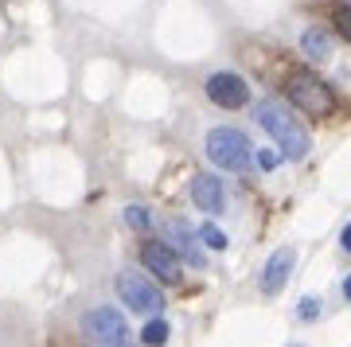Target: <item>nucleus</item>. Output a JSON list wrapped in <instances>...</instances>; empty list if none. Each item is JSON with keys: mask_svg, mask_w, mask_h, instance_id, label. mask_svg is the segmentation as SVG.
Masks as SVG:
<instances>
[{"mask_svg": "<svg viewBox=\"0 0 351 347\" xmlns=\"http://www.w3.org/2000/svg\"><path fill=\"white\" fill-rule=\"evenodd\" d=\"M258 125L277 141L281 156H289V160L308 156V133H304V125L297 117H289L281 101H258Z\"/></svg>", "mask_w": 351, "mask_h": 347, "instance_id": "f257e3e1", "label": "nucleus"}, {"mask_svg": "<svg viewBox=\"0 0 351 347\" xmlns=\"http://www.w3.org/2000/svg\"><path fill=\"white\" fill-rule=\"evenodd\" d=\"M285 94L308 117H332L336 113V94H332V86L320 75H313V71H289Z\"/></svg>", "mask_w": 351, "mask_h": 347, "instance_id": "f03ea898", "label": "nucleus"}, {"mask_svg": "<svg viewBox=\"0 0 351 347\" xmlns=\"http://www.w3.org/2000/svg\"><path fill=\"white\" fill-rule=\"evenodd\" d=\"M207 156H211L215 168H226V172H250L254 164L250 141L239 129H211L207 133Z\"/></svg>", "mask_w": 351, "mask_h": 347, "instance_id": "7ed1b4c3", "label": "nucleus"}, {"mask_svg": "<svg viewBox=\"0 0 351 347\" xmlns=\"http://www.w3.org/2000/svg\"><path fill=\"white\" fill-rule=\"evenodd\" d=\"M117 297L125 300V309L145 312V316L164 312V289L156 285V281H149L145 273H133V270L121 273V277H117Z\"/></svg>", "mask_w": 351, "mask_h": 347, "instance_id": "20e7f679", "label": "nucleus"}, {"mask_svg": "<svg viewBox=\"0 0 351 347\" xmlns=\"http://www.w3.org/2000/svg\"><path fill=\"white\" fill-rule=\"evenodd\" d=\"M82 332H86L90 344H101V347H125L129 344V320L117 309H106V304L86 312Z\"/></svg>", "mask_w": 351, "mask_h": 347, "instance_id": "39448f33", "label": "nucleus"}, {"mask_svg": "<svg viewBox=\"0 0 351 347\" xmlns=\"http://www.w3.org/2000/svg\"><path fill=\"white\" fill-rule=\"evenodd\" d=\"M160 242H168V246H172L184 261H188V265H195V270H203V265H207V258H203L199 242H195V230H191L184 219H164Z\"/></svg>", "mask_w": 351, "mask_h": 347, "instance_id": "423d86ee", "label": "nucleus"}, {"mask_svg": "<svg viewBox=\"0 0 351 347\" xmlns=\"http://www.w3.org/2000/svg\"><path fill=\"white\" fill-rule=\"evenodd\" d=\"M207 98H211L219 110H242V106L250 101V86H246L239 75L219 71V75L207 78Z\"/></svg>", "mask_w": 351, "mask_h": 347, "instance_id": "0eeeda50", "label": "nucleus"}, {"mask_svg": "<svg viewBox=\"0 0 351 347\" xmlns=\"http://www.w3.org/2000/svg\"><path fill=\"white\" fill-rule=\"evenodd\" d=\"M141 261H145V270H149L152 277H160L168 285L180 281V254H176L168 242H145V246H141Z\"/></svg>", "mask_w": 351, "mask_h": 347, "instance_id": "6e6552de", "label": "nucleus"}, {"mask_svg": "<svg viewBox=\"0 0 351 347\" xmlns=\"http://www.w3.org/2000/svg\"><path fill=\"white\" fill-rule=\"evenodd\" d=\"M191 203H195L199 211H207V215H219L223 211V203H226L223 180L211 176V172H199L195 180H191Z\"/></svg>", "mask_w": 351, "mask_h": 347, "instance_id": "1a4fd4ad", "label": "nucleus"}, {"mask_svg": "<svg viewBox=\"0 0 351 347\" xmlns=\"http://www.w3.org/2000/svg\"><path fill=\"white\" fill-rule=\"evenodd\" d=\"M293 265H297V254L293 250H274V258L265 261V273H262V289L274 297V293H281L289 281V273H293Z\"/></svg>", "mask_w": 351, "mask_h": 347, "instance_id": "9d476101", "label": "nucleus"}, {"mask_svg": "<svg viewBox=\"0 0 351 347\" xmlns=\"http://www.w3.org/2000/svg\"><path fill=\"white\" fill-rule=\"evenodd\" d=\"M304 55H308V59L313 62H320V59H328V51H332V43H328V36L324 32H320V27H308V32H304Z\"/></svg>", "mask_w": 351, "mask_h": 347, "instance_id": "9b49d317", "label": "nucleus"}, {"mask_svg": "<svg viewBox=\"0 0 351 347\" xmlns=\"http://www.w3.org/2000/svg\"><path fill=\"white\" fill-rule=\"evenodd\" d=\"M141 344H145V347H164V344H168V320L152 316V320L145 324V332H141Z\"/></svg>", "mask_w": 351, "mask_h": 347, "instance_id": "f8f14e48", "label": "nucleus"}, {"mask_svg": "<svg viewBox=\"0 0 351 347\" xmlns=\"http://www.w3.org/2000/svg\"><path fill=\"white\" fill-rule=\"evenodd\" d=\"M199 242H207L211 250H226V235H223L215 223H203V226H199Z\"/></svg>", "mask_w": 351, "mask_h": 347, "instance_id": "ddd939ff", "label": "nucleus"}, {"mask_svg": "<svg viewBox=\"0 0 351 347\" xmlns=\"http://www.w3.org/2000/svg\"><path fill=\"white\" fill-rule=\"evenodd\" d=\"M125 223L133 226V230H149V226H152V215L145 211V207H133V203H129V207H125Z\"/></svg>", "mask_w": 351, "mask_h": 347, "instance_id": "4468645a", "label": "nucleus"}, {"mask_svg": "<svg viewBox=\"0 0 351 347\" xmlns=\"http://www.w3.org/2000/svg\"><path fill=\"white\" fill-rule=\"evenodd\" d=\"M332 24H336V32L351 43V4H339L336 12H332Z\"/></svg>", "mask_w": 351, "mask_h": 347, "instance_id": "2eb2a0df", "label": "nucleus"}, {"mask_svg": "<svg viewBox=\"0 0 351 347\" xmlns=\"http://www.w3.org/2000/svg\"><path fill=\"white\" fill-rule=\"evenodd\" d=\"M297 312H301V320H304V324L316 320V316H320V300H316V297H304L301 304H297Z\"/></svg>", "mask_w": 351, "mask_h": 347, "instance_id": "dca6fc26", "label": "nucleus"}, {"mask_svg": "<svg viewBox=\"0 0 351 347\" xmlns=\"http://www.w3.org/2000/svg\"><path fill=\"white\" fill-rule=\"evenodd\" d=\"M277 164H281V152H274V149H258V168L274 172Z\"/></svg>", "mask_w": 351, "mask_h": 347, "instance_id": "f3484780", "label": "nucleus"}, {"mask_svg": "<svg viewBox=\"0 0 351 347\" xmlns=\"http://www.w3.org/2000/svg\"><path fill=\"white\" fill-rule=\"evenodd\" d=\"M339 242H343V250H348V254H351V223L343 226V235H339Z\"/></svg>", "mask_w": 351, "mask_h": 347, "instance_id": "a211bd4d", "label": "nucleus"}, {"mask_svg": "<svg viewBox=\"0 0 351 347\" xmlns=\"http://www.w3.org/2000/svg\"><path fill=\"white\" fill-rule=\"evenodd\" d=\"M343 297L351 300V273H348V277H343Z\"/></svg>", "mask_w": 351, "mask_h": 347, "instance_id": "6ab92c4d", "label": "nucleus"}, {"mask_svg": "<svg viewBox=\"0 0 351 347\" xmlns=\"http://www.w3.org/2000/svg\"><path fill=\"white\" fill-rule=\"evenodd\" d=\"M348 4H351V0H348Z\"/></svg>", "mask_w": 351, "mask_h": 347, "instance_id": "aec40b11", "label": "nucleus"}]
</instances>
